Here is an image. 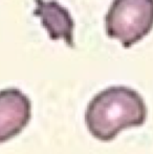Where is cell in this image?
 Masks as SVG:
<instances>
[{
	"label": "cell",
	"mask_w": 153,
	"mask_h": 154,
	"mask_svg": "<svg viewBox=\"0 0 153 154\" xmlns=\"http://www.w3.org/2000/svg\"><path fill=\"white\" fill-rule=\"evenodd\" d=\"M147 113L145 101L136 90L127 86H111L90 100L85 123L93 137L111 142L122 130L143 125Z\"/></svg>",
	"instance_id": "6da1fadb"
},
{
	"label": "cell",
	"mask_w": 153,
	"mask_h": 154,
	"mask_svg": "<svg viewBox=\"0 0 153 154\" xmlns=\"http://www.w3.org/2000/svg\"><path fill=\"white\" fill-rule=\"evenodd\" d=\"M153 29V0H113L105 16L109 38L125 48L133 46Z\"/></svg>",
	"instance_id": "7a4b0ae2"
},
{
	"label": "cell",
	"mask_w": 153,
	"mask_h": 154,
	"mask_svg": "<svg viewBox=\"0 0 153 154\" xmlns=\"http://www.w3.org/2000/svg\"><path fill=\"white\" fill-rule=\"evenodd\" d=\"M32 119V102L18 88L0 90V143L18 135Z\"/></svg>",
	"instance_id": "3957f363"
},
{
	"label": "cell",
	"mask_w": 153,
	"mask_h": 154,
	"mask_svg": "<svg viewBox=\"0 0 153 154\" xmlns=\"http://www.w3.org/2000/svg\"><path fill=\"white\" fill-rule=\"evenodd\" d=\"M34 15L40 18L43 27L54 41L63 40L66 45L75 47V21L67 8L56 0H34Z\"/></svg>",
	"instance_id": "277c9868"
}]
</instances>
